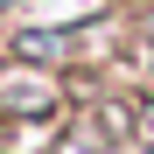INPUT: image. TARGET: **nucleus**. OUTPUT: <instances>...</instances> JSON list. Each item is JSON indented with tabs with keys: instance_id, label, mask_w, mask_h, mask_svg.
I'll return each instance as SVG.
<instances>
[{
	"instance_id": "f257e3e1",
	"label": "nucleus",
	"mask_w": 154,
	"mask_h": 154,
	"mask_svg": "<svg viewBox=\"0 0 154 154\" xmlns=\"http://www.w3.org/2000/svg\"><path fill=\"white\" fill-rule=\"evenodd\" d=\"M14 49H21V56H42V63H49V56H63V49H70V35H63V28H35V35L21 28V35H14Z\"/></svg>"
},
{
	"instance_id": "f03ea898",
	"label": "nucleus",
	"mask_w": 154,
	"mask_h": 154,
	"mask_svg": "<svg viewBox=\"0 0 154 154\" xmlns=\"http://www.w3.org/2000/svg\"><path fill=\"white\" fill-rule=\"evenodd\" d=\"M0 7H7V0H0Z\"/></svg>"
}]
</instances>
